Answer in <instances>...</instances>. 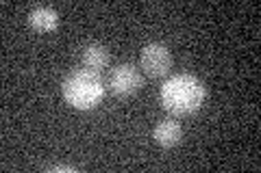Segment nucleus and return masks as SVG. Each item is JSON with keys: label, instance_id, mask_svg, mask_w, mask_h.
<instances>
[{"label": "nucleus", "instance_id": "5", "mask_svg": "<svg viewBox=\"0 0 261 173\" xmlns=\"http://www.w3.org/2000/svg\"><path fill=\"white\" fill-rule=\"evenodd\" d=\"M152 139L157 145L170 150V147H176L183 141V128H181V123L174 119H161L152 130Z\"/></svg>", "mask_w": 261, "mask_h": 173}, {"label": "nucleus", "instance_id": "8", "mask_svg": "<svg viewBox=\"0 0 261 173\" xmlns=\"http://www.w3.org/2000/svg\"><path fill=\"white\" fill-rule=\"evenodd\" d=\"M48 171H76V167H72V164H53V167H48Z\"/></svg>", "mask_w": 261, "mask_h": 173}, {"label": "nucleus", "instance_id": "7", "mask_svg": "<svg viewBox=\"0 0 261 173\" xmlns=\"http://www.w3.org/2000/svg\"><path fill=\"white\" fill-rule=\"evenodd\" d=\"M29 24L35 30L42 32H50L59 26V13H57L53 7H35L29 13Z\"/></svg>", "mask_w": 261, "mask_h": 173}, {"label": "nucleus", "instance_id": "3", "mask_svg": "<svg viewBox=\"0 0 261 173\" xmlns=\"http://www.w3.org/2000/svg\"><path fill=\"white\" fill-rule=\"evenodd\" d=\"M144 85L142 72L135 67L133 63H120L113 67L109 76V89L113 95L118 97H130L135 95Z\"/></svg>", "mask_w": 261, "mask_h": 173}, {"label": "nucleus", "instance_id": "4", "mask_svg": "<svg viewBox=\"0 0 261 173\" xmlns=\"http://www.w3.org/2000/svg\"><path fill=\"white\" fill-rule=\"evenodd\" d=\"M142 70L150 78H166L172 70V52L166 44L150 41L142 48Z\"/></svg>", "mask_w": 261, "mask_h": 173}, {"label": "nucleus", "instance_id": "2", "mask_svg": "<svg viewBox=\"0 0 261 173\" xmlns=\"http://www.w3.org/2000/svg\"><path fill=\"white\" fill-rule=\"evenodd\" d=\"M63 100L68 102L72 109L89 111L96 109L105 97V82L100 74L89 72V70H74L68 74V78L61 85Z\"/></svg>", "mask_w": 261, "mask_h": 173}, {"label": "nucleus", "instance_id": "1", "mask_svg": "<svg viewBox=\"0 0 261 173\" xmlns=\"http://www.w3.org/2000/svg\"><path fill=\"white\" fill-rule=\"evenodd\" d=\"M159 95L166 111L178 115V117H187L202 109L207 100V87L192 74H176L163 82Z\"/></svg>", "mask_w": 261, "mask_h": 173}, {"label": "nucleus", "instance_id": "6", "mask_svg": "<svg viewBox=\"0 0 261 173\" xmlns=\"http://www.w3.org/2000/svg\"><path fill=\"white\" fill-rule=\"evenodd\" d=\"M111 54L102 44H87L83 50H81V63H83V70L89 72H100L109 65Z\"/></svg>", "mask_w": 261, "mask_h": 173}]
</instances>
